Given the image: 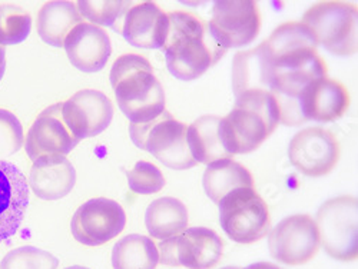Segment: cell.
I'll list each match as a JSON object with an SVG mask.
<instances>
[{"label":"cell","mask_w":358,"mask_h":269,"mask_svg":"<svg viewBox=\"0 0 358 269\" xmlns=\"http://www.w3.org/2000/svg\"><path fill=\"white\" fill-rule=\"evenodd\" d=\"M341 154L337 136L324 128H308L298 132L289 142L288 159L291 165L310 177L330 173Z\"/></svg>","instance_id":"obj_13"},{"label":"cell","mask_w":358,"mask_h":269,"mask_svg":"<svg viewBox=\"0 0 358 269\" xmlns=\"http://www.w3.org/2000/svg\"><path fill=\"white\" fill-rule=\"evenodd\" d=\"M80 23H83V17L76 3L55 0L45 3L39 10L36 27L45 43L53 48H64L68 35Z\"/></svg>","instance_id":"obj_22"},{"label":"cell","mask_w":358,"mask_h":269,"mask_svg":"<svg viewBox=\"0 0 358 269\" xmlns=\"http://www.w3.org/2000/svg\"><path fill=\"white\" fill-rule=\"evenodd\" d=\"M110 85L119 109L131 124H146L165 112V92L146 57L119 56L110 69Z\"/></svg>","instance_id":"obj_3"},{"label":"cell","mask_w":358,"mask_h":269,"mask_svg":"<svg viewBox=\"0 0 358 269\" xmlns=\"http://www.w3.org/2000/svg\"><path fill=\"white\" fill-rule=\"evenodd\" d=\"M169 31V17L157 3L131 6L122 24V36L134 48L162 49Z\"/></svg>","instance_id":"obj_19"},{"label":"cell","mask_w":358,"mask_h":269,"mask_svg":"<svg viewBox=\"0 0 358 269\" xmlns=\"http://www.w3.org/2000/svg\"><path fill=\"white\" fill-rule=\"evenodd\" d=\"M32 17L15 5H0V46L19 45L31 34Z\"/></svg>","instance_id":"obj_28"},{"label":"cell","mask_w":358,"mask_h":269,"mask_svg":"<svg viewBox=\"0 0 358 269\" xmlns=\"http://www.w3.org/2000/svg\"><path fill=\"white\" fill-rule=\"evenodd\" d=\"M29 187L43 201L65 198L76 184V170L66 157H43L34 162Z\"/></svg>","instance_id":"obj_20"},{"label":"cell","mask_w":358,"mask_h":269,"mask_svg":"<svg viewBox=\"0 0 358 269\" xmlns=\"http://www.w3.org/2000/svg\"><path fill=\"white\" fill-rule=\"evenodd\" d=\"M221 269H240V268H236V266H224Z\"/></svg>","instance_id":"obj_35"},{"label":"cell","mask_w":358,"mask_h":269,"mask_svg":"<svg viewBox=\"0 0 358 269\" xmlns=\"http://www.w3.org/2000/svg\"><path fill=\"white\" fill-rule=\"evenodd\" d=\"M62 115L76 138L86 139L101 135L112 122L110 99L95 89H83L64 102Z\"/></svg>","instance_id":"obj_15"},{"label":"cell","mask_w":358,"mask_h":269,"mask_svg":"<svg viewBox=\"0 0 358 269\" xmlns=\"http://www.w3.org/2000/svg\"><path fill=\"white\" fill-rule=\"evenodd\" d=\"M270 53L271 94L281 108V124L300 125L296 99L317 79L327 78V65L318 54V43L301 22L278 26L265 41Z\"/></svg>","instance_id":"obj_1"},{"label":"cell","mask_w":358,"mask_h":269,"mask_svg":"<svg viewBox=\"0 0 358 269\" xmlns=\"http://www.w3.org/2000/svg\"><path fill=\"white\" fill-rule=\"evenodd\" d=\"M268 247L275 261L285 265L310 262L320 249L317 224L307 214L282 219L268 235Z\"/></svg>","instance_id":"obj_12"},{"label":"cell","mask_w":358,"mask_h":269,"mask_svg":"<svg viewBox=\"0 0 358 269\" xmlns=\"http://www.w3.org/2000/svg\"><path fill=\"white\" fill-rule=\"evenodd\" d=\"M66 269H89V268L80 266V265H75V266H69V268H66Z\"/></svg>","instance_id":"obj_34"},{"label":"cell","mask_w":358,"mask_h":269,"mask_svg":"<svg viewBox=\"0 0 358 269\" xmlns=\"http://www.w3.org/2000/svg\"><path fill=\"white\" fill-rule=\"evenodd\" d=\"M261 13L252 0H220L208 22L211 38L224 52L251 43L259 34Z\"/></svg>","instance_id":"obj_10"},{"label":"cell","mask_w":358,"mask_h":269,"mask_svg":"<svg viewBox=\"0 0 358 269\" xmlns=\"http://www.w3.org/2000/svg\"><path fill=\"white\" fill-rule=\"evenodd\" d=\"M23 143V128L19 119L12 112L0 109V157L16 154Z\"/></svg>","instance_id":"obj_31"},{"label":"cell","mask_w":358,"mask_h":269,"mask_svg":"<svg viewBox=\"0 0 358 269\" xmlns=\"http://www.w3.org/2000/svg\"><path fill=\"white\" fill-rule=\"evenodd\" d=\"M6 71V49L5 46H0V80H2Z\"/></svg>","instance_id":"obj_33"},{"label":"cell","mask_w":358,"mask_h":269,"mask_svg":"<svg viewBox=\"0 0 358 269\" xmlns=\"http://www.w3.org/2000/svg\"><path fill=\"white\" fill-rule=\"evenodd\" d=\"M57 266L56 256L35 247L16 248L6 254L0 263V269H57Z\"/></svg>","instance_id":"obj_29"},{"label":"cell","mask_w":358,"mask_h":269,"mask_svg":"<svg viewBox=\"0 0 358 269\" xmlns=\"http://www.w3.org/2000/svg\"><path fill=\"white\" fill-rule=\"evenodd\" d=\"M348 89L338 80L321 78L310 83L296 99L298 115L303 124L314 122H334L350 108Z\"/></svg>","instance_id":"obj_16"},{"label":"cell","mask_w":358,"mask_h":269,"mask_svg":"<svg viewBox=\"0 0 358 269\" xmlns=\"http://www.w3.org/2000/svg\"><path fill=\"white\" fill-rule=\"evenodd\" d=\"M29 182L12 162L0 159V244L20 228L29 206Z\"/></svg>","instance_id":"obj_17"},{"label":"cell","mask_w":358,"mask_h":269,"mask_svg":"<svg viewBox=\"0 0 358 269\" xmlns=\"http://www.w3.org/2000/svg\"><path fill=\"white\" fill-rule=\"evenodd\" d=\"M128 184L132 192L141 195H152L165 187V177L161 169L146 161H139L132 170L127 172Z\"/></svg>","instance_id":"obj_30"},{"label":"cell","mask_w":358,"mask_h":269,"mask_svg":"<svg viewBox=\"0 0 358 269\" xmlns=\"http://www.w3.org/2000/svg\"><path fill=\"white\" fill-rule=\"evenodd\" d=\"M221 119L220 116L205 115L188 126L187 142L196 163L210 165L221 159L232 158L227 152L221 139Z\"/></svg>","instance_id":"obj_23"},{"label":"cell","mask_w":358,"mask_h":269,"mask_svg":"<svg viewBox=\"0 0 358 269\" xmlns=\"http://www.w3.org/2000/svg\"><path fill=\"white\" fill-rule=\"evenodd\" d=\"M64 48L71 64L85 73L102 71L112 53L110 39L105 29L92 23H80L65 39Z\"/></svg>","instance_id":"obj_18"},{"label":"cell","mask_w":358,"mask_h":269,"mask_svg":"<svg viewBox=\"0 0 358 269\" xmlns=\"http://www.w3.org/2000/svg\"><path fill=\"white\" fill-rule=\"evenodd\" d=\"M202 184L206 196L218 205L236 189L254 188V177L244 165L232 159H221L206 166Z\"/></svg>","instance_id":"obj_24"},{"label":"cell","mask_w":358,"mask_h":269,"mask_svg":"<svg viewBox=\"0 0 358 269\" xmlns=\"http://www.w3.org/2000/svg\"><path fill=\"white\" fill-rule=\"evenodd\" d=\"M159 251L152 239L143 235H128L112 249L113 269H155Z\"/></svg>","instance_id":"obj_26"},{"label":"cell","mask_w":358,"mask_h":269,"mask_svg":"<svg viewBox=\"0 0 358 269\" xmlns=\"http://www.w3.org/2000/svg\"><path fill=\"white\" fill-rule=\"evenodd\" d=\"M187 132L188 126L176 121L166 110L151 122L129 125V135L135 146L175 170L198 165L188 147Z\"/></svg>","instance_id":"obj_5"},{"label":"cell","mask_w":358,"mask_h":269,"mask_svg":"<svg viewBox=\"0 0 358 269\" xmlns=\"http://www.w3.org/2000/svg\"><path fill=\"white\" fill-rule=\"evenodd\" d=\"M79 13L83 19H87L95 26H108L113 31L121 34L125 15L131 9V2H113V0H105V2H86L80 0L76 3Z\"/></svg>","instance_id":"obj_27"},{"label":"cell","mask_w":358,"mask_h":269,"mask_svg":"<svg viewBox=\"0 0 358 269\" xmlns=\"http://www.w3.org/2000/svg\"><path fill=\"white\" fill-rule=\"evenodd\" d=\"M317 229L324 251L337 261L358 258V201L337 196L325 201L317 212Z\"/></svg>","instance_id":"obj_7"},{"label":"cell","mask_w":358,"mask_h":269,"mask_svg":"<svg viewBox=\"0 0 358 269\" xmlns=\"http://www.w3.org/2000/svg\"><path fill=\"white\" fill-rule=\"evenodd\" d=\"M243 269H282V268H280V266H277L275 263H271V262H257V263L248 265Z\"/></svg>","instance_id":"obj_32"},{"label":"cell","mask_w":358,"mask_h":269,"mask_svg":"<svg viewBox=\"0 0 358 269\" xmlns=\"http://www.w3.org/2000/svg\"><path fill=\"white\" fill-rule=\"evenodd\" d=\"M169 31L164 45L168 71L179 80L201 78L225 54L208 31V23L189 12L168 13Z\"/></svg>","instance_id":"obj_2"},{"label":"cell","mask_w":358,"mask_h":269,"mask_svg":"<svg viewBox=\"0 0 358 269\" xmlns=\"http://www.w3.org/2000/svg\"><path fill=\"white\" fill-rule=\"evenodd\" d=\"M318 45L337 56L357 53L358 9L348 2H320L311 6L301 20Z\"/></svg>","instance_id":"obj_6"},{"label":"cell","mask_w":358,"mask_h":269,"mask_svg":"<svg viewBox=\"0 0 358 269\" xmlns=\"http://www.w3.org/2000/svg\"><path fill=\"white\" fill-rule=\"evenodd\" d=\"M62 106L64 102L46 108L27 131L24 149L34 162L43 157H65L80 142L65 122Z\"/></svg>","instance_id":"obj_14"},{"label":"cell","mask_w":358,"mask_h":269,"mask_svg":"<svg viewBox=\"0 0 358 269\" xmlns=\"http://www.w3.org/2000/svg\"><path fill=\"white\" fill-rule=\"evenodd\" d=\"M270 76V53L265 42L255 49L235 54L232 64V87L235 96L255 89L271 92Z\"/></svg>","instance_id":"obj_21"},{"label":"cell","mask_w":358,"mask_h":269,"mask_svg":"<svg viewBox=\"0 0 358 269\" xmlns=\"http://www.w3.org/2000/svg\"><path fill=\"white\" fill-rule=\"evenodd\" d=\"M218 206L221 228L234 242L254 244L270 232V209L254 188H241L228 194Z\"/></svg>","instance_id":"obj_8"},{"label":"cell","mask_w":358,"mask_h":269,"mask_svg":"<svg viewBox=\"0 0 358 269\" xmlns=\"http://www.w3.org/2000/svg\"><path fill=\"white\" fill-rule=\"evenodd\" d=\"M235 98L234 109L221 119V139L231 157L255 151L281 124V108L271 92L255 89Z\"/></svg>","instance_id":"obj_4"},{"label":"cell","mask_w":358,"mask_h":269,"mask_svg":"<svg viewBox=\"0 0 358 269\" xmlns=\"http://www.w3.org/2000/svg\"><path fill=\"white\" fill-rule=\"evenodd\" d=\"M159 262L164 265L213 269L222 258L224 241L215 231L195 226L165 239L159 245Z\"/></svg>","instance_id":"obj_9"},{"label":"cell","mask_w":358,"mask_h":269,"mask_svg":"<svg viewBox=\"0 0 358 269\" xmlns=\"http://www.w3.org/2000/svg\"><path fill=\"white\" fill-rule=\"evenodd\" d=\"M127 214L116 201L94 198L82 203L71 224L72 235L86 247L103 245L124 231Z\"/></svg>","instance_id":"obj_11"},{"label":"cell","mask_w":358,"mask_h":269,"mask_svg":"<svg viewBox=\"0 0 358 269\" xmlns=\"http://www.w3.org/2000/svg\"><path fill=\"white\" fill-rule=\"evenodd\" d=\"M146 229L152 238L165 241L182 233L188 226V209L176 198L155 199L146 209Z\"/></svg>","instance_id":"obj_25"}]
</instances>
